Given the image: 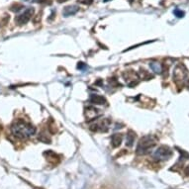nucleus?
<instances>
[{
	"instance_id": "nucleus-1",
	"label": "nucleus",
	"mask_w": 189,
	"mask_h": 189,
	"mask_svg": "<svg viewBox=\"0 0 189 189\" xmlns=\"http://www.w3.org/2000/svg\"><path fill=\"white\" fill-rule=\"evenodd\" d=\"M12 134L18 139H27L29 137L33 136L36 133V128L34 126L26 123L22 120L16 121L12 125L11 128Z\"/></svg>"
},
{
	"instance_id": "nucleus-2",
	"label": "nucleus",
	"mask_w": 189,
	"mask_h": 189,
	"mask_svg": "<svg viewBox=\"0 0 189 189\" xmlns=\"http://www.w3.org/2000/svg\"><path fill=\"white\" fill-rule=\"evenodd\" d=\"M155 145H157V139L154 137L146 136L142 138L137 146V154L141 155L149 154Z\"/></svg>"
},
{
	"instance_id": "nucleus-3",
	"label": "nucleus",
	"mask_w": 189,
	"mask_h": 189,
	"mask_svg": "<svg viewBox=\"0 0 189 189\" xmlns=\"http://www.w3.org/2000/svg\"><path fill=\"white\" fill-rule=\"evenodd\" d=\"M154 158L159 159V161H165L169 159L172 157V150L166 146H161L155 150L154 154Z\"/></svg>"
},
{
	"instance_id": "nucleus-4",
	"label": "nucleus",
	"mask_w": 189,
	"mask_h": 189,
	"mask_svg": "<svg viewBox=\"0 0 189 189\" xmlns=\"http://www.w3.org/2000/svg\"><path fill=\"white\" fill-rule=\"evenodd\" d=\"M34 14V9L33 8H27L22 14L18 15L17 17L15 18V22L17 23L18 25H24L28 23L30 21L31 17Z\"/></svg>"
},
{
	"instance_id": "nucleus-5",
	"label": "nucleus",
	"mask_w": 189,
	"mask_h": 189,
	"mask_svg": "<svg viewBox=\"0 0 189 189\" xmlns=\"http://www.w3.org/2000/svg\"><path fill=\"white\" fill-rule=\"evenodd\" d=\"M109 125H110V121L108 119H101L99 121H96L93 125H91L90 128H93V129H91V130H93V131L106 132L109 128Z\"/></svg>"
},
{
	"instance_id": "nucleus-6",
	"label": "nucleus",
	"mask_w": 189,
	"mask_h": 189,
	"mask_svg": "<svg viewBox=\"0 0 189 189\" xmlns=\"http://www.w3.org/2000/svg\"><path fill=\"white\" fill-rule=\"evenodd\" d=\"M79 10V8L75 5H72V6H66L64 10H62V15L65 16V17H69V16H71V15H74L77 13V11Z\"/></svg>"
},
{
	"instance_id": "nucleus-7",
	"label": "nucleus",
	"mask_w": 189,
	"mask_h": 189,
	"mask_svg": "<svg viewBox=\"0 0 189 189\" xmlns=\"http://www.w3.org/2000/svg\"><path fill=\"white\" fill-rule=\"evenodd\" d=\"M122 135L120 134H115V135H113L111 137V143H112V146H114V148H117V146H119L121 145V142H122Z\"/></svg>"
},
{
	"instance_id": "nucleus-8",
	"label": "nucleus",
	"mask_w": 189,
	"mask_h": 189,
	"mask_svg": "<svg viewBox=\"0 0 189 189\" xmlns=\"http://www.w3.org/2000/svg\"><path fill=\"white\" fill-rule=\"evenodd\" d=\"M89 101L91 103H93V104H100V105L106 103V100H105V98L102 97V96H99V95H91Z\"/></svg>"
},
{
	"instance_id": "nucleus-9",
	"label": "nucleus",
	"mask_w": 189,
	"mask_h": 189,
	"mask_svg": "<svg viewBox=\"0 0 189 189\" xmlns=\"http://www.w3.org/2000/svg\"><path fill=\"white\" fill-rule=\"evenodd\" d=\"M135 134L132 131H129L127 134V138H126V145L128 146H132L134 142H135Z\"/></svg>"
},
{
	"instance_id": "nucleus-10",
	"label": "nucleus",
	"mask_w": 189,
	"mask_h": 189,
	"mask_svg": "<svg viewBox=\"0 0 189 189\" xmlns=\"http://www.w3.org/2000/svg\"><path fill=\"white\" fill-rule=\"evenodd\" d=\"M150 68L152 69V70L155 73H161L162 72V66L158 62H150Z\"/></svg>"
},
{
	"instance_id": "nucleus-11",
	"label": "nucleus",
	"mask_w": 189,
	"mask_h": 189,
	"mask_svg": "<svg viewBox=\"0 0 189 189\" xmlns=\"http://www.w3.org/2000/svg\"><path fill=\"white\" fill-rule=\"evenodd\" d=\"M173 13H174V15L176 16V17H178V18H181V17H183L184 14H185L183 11L179 10V9H175V10L173 11Z\"/></svg>"
},
{
	"instance_id": "nucleus-12",
	"label": "nucleus",
	"mask_w": 189,
	"mask_h": 189,
	"mask_svg": "<svg viewBox=\"0 0 189 189\" xmlns=\"http://www.w3.org/2000/svg\"><path fill=\"white\" fill-rule=\"evenodd\" d=\"M23 8V6L21 5V4H14L13 6L11 7V10L14 11V12H18L19 10H21Z\"/></svg>"
},
{
	"instance_id": "nucleus-13",
	"label": "nucleus",
	"mask_w": 189,
	"mask_h": 189,
	"mask_svg": "<svg viewBox=\"0 0 189 189\" xmlns=\"http://www.w3.org/2000/svg\"><path fill=\"white\" fill-rule=\"evenodd\" d=\"M78 2H80L82 4H87V5H89L92 2H93V0H78Z\"/></svg>"
},
{
	"instance_id": "nucleus-14",
	"label": "nucleus",
	"mask_w": 189,
	"mask_h": 189,
	"mask_svg": "<svg viewBox=\"0 0 189 189\" xmlns=\"http://www.w3.org/2000/svg\"><path fill=\"white\" fill-rule=\"evenodd\" d=\"M133 1H134V0H129V2H130V3H132Z\"/></svg>"
},
{
	"instance_id": "nucleus-15",
	"label": "nucleus",
	"mask_w": 189,
	"mask_h": 189,
	"mask_svg": "<svg viewBox=\"0 0 189 189\" xmlns=\"http://www.w3.org/2000/svg\"><path fill=\"white\" fill-rule=\"evenodd\" d=\"M105 2H107V1H110V0H104Z\"/></svg>"
},
{
	"instance_id": "nucleus-16",
	"label": "nucleus",
	"mask_w": 189,
	"mask_h": 189,
	"mask_svg": "<svg viewBox=\"0 0 189 189\" xmlns=\"http://www.w3.org/2000/svg\"><path fill=\"white\" fill-rule=\"evenodd\" d=\"M24 1H28V0H24Z\"/></svg>"
}]
</instances>
